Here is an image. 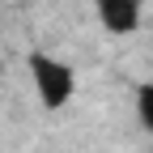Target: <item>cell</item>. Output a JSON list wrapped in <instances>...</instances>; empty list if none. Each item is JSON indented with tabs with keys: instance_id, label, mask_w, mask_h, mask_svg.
Returning a JSON list of instances; mask_svg holds the SVG:
<instances>
[{
	"instance_id": "cell-2",
	"label": "cell",
	"mask_w": 153,
	"mask_h": 153,
	"mask_svg": "<svg viewBox=\"0 0 153 153\" xmlns=\"http://www.w3.org/2000/svg\"><path fill=\"white\" fill-rule=\"evenodd\" d=\"M94 13L106 34H136L145 17V0H94Z\"/></svg>"
},
{
	"instance_id": "cell-1",
	"label": "cell",
	"mask_w": 153,
	"mask_h": 153,
	"mask_svg": "<svg viewBox=\"0 0 153 153\" xmlns=\"http://www.w3.org/2000/svg\"><path fill=\"white\" fill-rule=\"evenodd\" d=\"M26 64H30L34 94H38V102H43L47 111H60V106L72 102V94H76V72H72V64L55 60V55H47V51H30Z\"/></svg>"
},
{
	"instance_id": "cell-3",
	"label": "cell",
	"mask_w": 153,
	"mask_h": 153,
	"mask_svg": "<svg viewBox=\"0 0 153 153\" xmlns=\"http://www.w3.org/2000/svg\"><path fill=\"white\" fill-rule=\"evenodd\" d=\"M136 119L145 132H153V81L136 85Z\"/></svg>"
}]
</instances>
